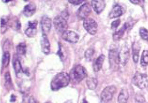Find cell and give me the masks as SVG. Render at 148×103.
Here are the masks:
<instances>
[{
	"instance_id": "obj_35",
	"label": "cell",
	"mask_w": 148,
	"mask_h": 103,
	"mask_svg": "<svg viewBox=\"0 0 148 103\" xmlns=\"http://www.w3.org/2000/svg\"><path fill=\"white\" fill-rule=\"evenodd\" d=\"M10 102H15L16 101V97L14 95H12L11 97H10Z\"/></svg>"
},
{
	"instance_id": "obj_1",
	"label": "cell",
	"mask_w": 148,
	"mask_h": 103,
	"mask_svg": "<svg viewBox=\"0 0 148 103\" xmlns=\"http://www.w3.org/2000/svg\"><path fill=\"white\" fill-rule=\"evenodd\" d=\"M70 76L66 72H60L54 76L52 80L50 86L53 91H58L69 85Z\"/></svg>"
},
{
	"instance_id": "obj_2",
	"label": "cell",
	"mask_w": 148,
	"mask_h": 103,
	"mask_svg": "<svg viewBox=\"0 0 148 103\" xmlns=\"http://www.w3.org/2000/svg\"><path fill=\"white\" fill-rule=\"evenodd\" d=\"M132 82L134 85L139 88L143 89L148 85V76L146 74L136 72L132 78Z\"/></svg>"
},
{
	"instance_id": "obj_32",
	"label": "cell",
	"mask_w": 148,
	"mask_h": 103,
	"mask_svg": "<svg viewBox=\"0 0 148 103\" xmlns=\"http://www.w3.org/2000/svg\"><path fill=\"white\" fill-rule=\"evenodd\" d=\"M5 79L8 83H11L12 82V78L10 76V73L9 72H7L5 74Z\"/></svg>"
},
{
	"instance_id": "obj_34",
	"label": "cell",
	"mask_w": 148,
	"mask_h": 103,
	"mask_svg": "<svg viewBox=\"0 0 148 103\" xmlns=\"http://www.w3.org/2000/svg\"><path fill=\"white\" fill-rule=\"evenodd\" d=\"M28 103H38L35 98L33 97H31L28 100Z\"/></svg>"
},
{
	"instance_id": "obj_36",
	"label": "cell",
	"mask_w": 148,
	"mask_h": 103,
	"mask_svg": "<svg viewBox=\"0 0 148 103\" xmlns=\"http://www.w3.org/2000/svg\"><path fill=\"white\" fill-rule=\"evenodd\" d=\"M131 3H132L134 4H138L139 3H140V1H138V0H136V1H132V0H131L130 1Z\"/></svg>"
},
{
	"instance_id": "obj_28",
	"label": "cell",
	"mask_w": 148,
	"mask_h": 103,
	"mask_svg": "<svg viewBox=\"0 0 148 103\" xmlns=\"http://www.w3.org/2000/svg\"><path fill=\"white\" fill-rule=\"evenodd\" d=\"M135 100L138 103H143L145 102V98L140 93L136 94L135 97Z\"/></svg>"
},
{
	"instance_id": "obj_19",
	"label": "cell",
	"mask_w": 148,
	"mask_h": 103,
	"mask_svg": "<svg viewBox=\"0 0 148 103\" xmlns=\"http://www.w3.org/2000/svg\"><path fill=\"white\" fill-rule=\"evenodd\" d=\"M140 50V44L137 42H133L132 44V54L133 61L134 63H137L138 62Z\"/></svg>"
},
{
	"instance_id": "obj_30",
	"label": "cell",
	"mask_w": 148,
	"mask_h": 103,
	"mask_svg": "<svg viewBox=\"0 0 148 103\" xmlns=\"http://www.w3.org/2000/svg\"><path fill=\"white\" fill-rule=\"evenodd\" d=\"M85 1L84 0H69V3L74 5H79Z\"/></svg>"
},
{
	"instance_id": "obj_25",
	"label": "cell",
	"mask_w": 148,
	"mask_h": 103,
	"mask_svg": "<svg viewBox=\"0 0 148 103\" xmlns=\"http://www.w3.org/2000/svg\"><path fill=\"white\" fill-rule=\"evenodd\" d=\"M95 53V50L94 48H88V50H86V51L85 52V55H84L86 60L88 62L92 61Z\"/></svg>"
},
{
	"instance_id": "obj_3",
	"label": "cell",
	"mask_w": 148,
	"mask_h": 103,
	"mask_svg": "<svg viewBox=\"0 0 148 103\" xmlns=\"http://www.w3.org/2000/svg\"><path fill=\"white\" fill-rule=\"evenodd\" d=\"M73 78L77 82H80L88 76L87 70L82 65H77L72 70Z\"/></svg>"
},
{
	"instance_id": "obj_16",
	"label": "cell",
	"mask_w": 148,
	"mask_h": 103,
	"mask_svg": "<svg viewBox=\"0 0 148 103\" xmlns=\"http://www.w3.org/2000/svg\"><path fill=\"white\" fill-rule=\"evenodd\" d=\"M36 11V6L34 3H30L25 6L23 14L27 18H30L35 14Z\"/></svg>"
},
{
	"instance_id": "obj_26",
	"label": "cell",
	"mask_w": 148,
	"mask_h": 103,
	"mask_svg": "<svg viewBox=\"0 0 148 103\" xmlns=\"http://www.w3.org/2000/svg\"><path fill=\"white\" fill-rule=\"evenodd\" d=\"M13 66L16 73H20L21 71L22 70V67L21 63L19 60L16 59L14 60L13 63Z\"/></svg>"
},
{
	"instance_id": "obj_37",
	"label": "cell",
	"mask_w": 148,
	"mask_h": 103,
	"mask_svg": "<svg viewBox=\"0 0 148 103\" xmlns=\"http://www.w3.org/2000/svg\"><path fill=\"white\" fill-rule=\"evenodd\" d=\"M81 103H88V101H87V100H86V99H83L82 100V102Z\"/></svg>"
},
{
	"instance_id": "obj_21",
	"label": "cell",
	"mask_w": 148,
	"mask_h": 103,
	"mask_svg": "<svg viewBox=\"0 0 148 103\" xmlns=\"http://www.w3.org/2000/svg\"><path fill=\"white\" fill-rule=\"evenodd\" d=\"M86 83L89 89L94 90L97 88L98 84V81L97 78L89 77L87 79Z\"/></svg>"
},
{
	"instance_id": "obj_15",
	"label": "cell",
	"mask_w": 148,
	"mask_h": 103,
	"mask_svg": "<svg viewBox=\"0 0 148 103\" xmlns=\"http://www.w3.org/2000/svg\"><path fill=\"white\" fill-rule=\"evenodd\" d=\"M40 44L43 53L46 55H48L50 53V44L47 36L42 35Z\"/></svg>"
},
{
	"instance_id": "obj_18",
	"label": "cell",
	"mask_w": 148,
	"mask_h": 103,
	"mask_svg": "<svg viewBox=\"0 0 148 103\" xmlns=\"http://www.w3.org/2000/svg\"><path fill=\"white\" fill-rule=\"evenodd\" d=\"M123 14L122 7L120 5L117 4L114 6L110 10L109 16L110 19L116 18L121 16Z\"/></svg>"
},
{
	"instance_id": "obj_6",
	"label": "cell",
	"mask_w": 148,
	"mask_h": 103,
	"mask_svg": "<svg viewBox=\"0 0 148 103\" xmlns=\"http://www.w3.org/2000/svg\"><path fill=\"white\" fill-rule=\"evenodd\" d=\"M53 24L56 30L58 32H64L67 30L68 25L65 18L62 15H58L54 18Z\"/></svg>"
},
{
	"instance_id": "obj_38",
	"label": "cell",
	"mask_w": 148,
	"mask_h": 103,
	"mask_svg": "<svg viewBox=\"0 0 148 103\" xmlns=\"http://www.w3.org/2000/svg\"><path fill=\"white\" fill-rule=\"evenodd\" d=\"M45 103H52L51 102H46Z\"/></svg>"
},
{
	"instance_id": "obj_5",
	"label": "cell",
	"mask_w": 148,
	"mask_h": 103,
	"mask_svg": "<svg viewBox=\"0 0 148 103\" xmlns=\"http://www.w3.org/2000/svg\"><path fill=\"white\" fill-rule=\"evenodd\" d=\"M84 29L90 35H95L98 30V24L93 19L87 18L83 21Z\"/></svg>"
},
{
	"instance_id": "obj_17",
	"label": "cell",
	"mask_w": 148,
	"mask_h": 103,
	"mask_svg": "<svg viewBox=\"0 0 148 103\" xmlns=\"http://www.w3.org/2000/svg\"><path fill=\"white\" fill-rule=\"evenodd\" d=\"M105 58V56L103 54H101L95 60L93 64V70L95 72H98L100 71L103 66Z\"/></svg>"
},
{
	"instance_id": "obj_11",
	"label": "cell",
	"mask_w": 148,
	"mask_h": 103,
	"mask_svg": "<svg viewBox=\"0 0 148 103\" xmlns=\"http://www.w3.org/2000/svg\"><path fill=\"white\" fill-rule=\"evenodd\" d=\"M40 25L42 35L47 36L50 33L51 29V20L47 16H42L40 21Z\"/></svg>"
},
{
	"instance_id": "obj_8",
	"label": "cell",
	"mask_w": 148,
	"mask_h": 103,
	"mask_svg": "<svg viewBox=\"0 0 148 103\" xmlns=\"http://www.w3.org/2000/svg\"><path fill=\"white\" fill-rule=\"evenodd\" d=\"M130 57V50L127 44L122 45L119 51V59L120 63L123 66L127 65Z\"/></svg>"
},
{
	"instance_id": "obj_9",
	"label": "cell",
	"mask_w": 148,
	"mask_h": 103,
	"mask_svg": "<svg viewBox=\"0 0 148 103\" xmlns=\"http://www.w3.org/2000/svg\"><path fill=\"white\" fill-rule=\"evenodd\" d=\"M91 12V7L88 3H85L81 6L77 12V16L82 20H85Z\"/></svg>"
},
{
	"instance_id": "obj_10",
	"label": "cell",
	"mask_w": 148,
	"mask_h": 103,
	"mask_svg": "<svg viewBox=\"0 0 148 103\" xmlns=\"http://www.w3.org/2000/svg\"><path fill=\"white\" fill-rule=\"evenodd\" d=\"M62 38L67 42L76 44L79 39V35L71 30H66L62 34Z\"/></svg>"
},
{
	"instance_id": "obj_13",
	"label": "cell",
	"mask_w": 148,
	"mask_h": 103,
	"mask_svg": "<svg viewBox=\"0 0 148 103\" xmlns=\"http://www.w3.org/2000/svg\"><path fill=\"white\" fill-rule=\"evenodd\" d=\"M37 24L38 22L36 20L28 22V27L25 30V34L28 37H34L36 35L37 32Z\"/></svg>"
},
{
	"instance_id": "obj_7",
	"label": "cell",
	"mask_w": 148,
	"mask_h": 103,
	"mask_svg": "<svg viewBox=\"0 0 148 103\" xmlns=\"http://www.w3.org/2000/svg\"><path fill=\"white\" fill-rule=\"evenodd\" d=\"M117 92V88L114 85L108 86L103 89L101 94V99L104 103H107L113 98L114 94Z\"/></svg>"
},
{
	"instance_id": "obj_31",
	"label": "cell",
	"mask_w": 148,
	"mask_h": 103,
	"mask_svg": "<svg viewBox=\"0 0 148 103\" xmlns=\"http://www.w3.org/2000/svg\"><path fill=\"white\" fill-rule=\"evenodd\" d=\"M57 55L59 56L60 59L62 60V59L64 58V55L63 54V52L62 50V47L61 45L59 44V50H58V52L57 53Z\"/></svg>"
},
{
	"instance_id": "obj_12",
	"label": "cell",
	"mask_w": 148,
	"mask_h": 103,
	"mask_svg": "<svg viewBox=\"0 0 148 103\" xmlns=\"http://www.w3.org/2000/svg\"><path fill=\"white\" fill-rule=\"evenodd\" d=\"M132 24L129 22H125L123 24L121 27L117 32H115L113 34V39L114 41H118L120 40L123 35H124L125 31H127L128 29L132 27Z\"/></svg>"
},
{
	"instance_id": "obj_22",
	"label": "cell",
	"mask_w": 148,
	"mask_h": 103,
	"mask_svg": "<svg viewBox=\"0 0 148 103\" xmlns=\"http://www.w3.org/2000/svg\"><path fill=\"white\" fill-rule=\"evenodd\" d=\"M10 55L8 51H4L2 57V67L3 68H5L8 67V65L10 61Z\"/></svg>"
},
{
	"instance_id": "obj_29",
	"label": "cell",
	"mask_w": 148,
	"mask_h": 103,
	"mask_svg": "<svg viewBox=\"0 0 148 103\" xmlns=\"http://www.w3.org/2000/svg\"><path fill=\"white\" fill-rule=\"evenodd\" d=\"M121 20L118 19L112 22L111 24V28L112 30H115L118 28L121 24Z\"/></svg>"
},
{
	"instance_id": "obj_14",
	"label": "cell",
	"mask_w": 148,
	"mask_h": 103,
	"mask_svg": "<svg viewBox=\"0 0 148 103\" xmlns=\"http://www.w3.org/2000/svg\"><path fill=\"white\" fill-rule=\"evenodd\" d=\"M91 6L95 13L99 15L106 7V2L103 0H93L91 1Z\"/></svg>"
},
{
	"instance_id": "obj_4",
	"label": "cell",
	"mask_w": 148,
	"mask_h": 103,
	"mask_svg": "<svg viewBox=\"0 0 148 103\" xmlns=\"http://www.w3.org/2000/svg\"><path fill=\"white\" fill-rule=\"evenodd\" d=\"M109 60L110 65L112 68H116L119 66L120 62L119 59V51L116 45L110 48L109 51Z\"/></svg>"
},
{
	"instance_id": "obj_24",
	"label": "cell",
	"mask_w": 148,
	"mask_h": 103,
	"mask_svg": "<svg viewBox=\"0 0 148 103\" xmlns=\"http://www.w3.org/2000/svg\"><path fill=\"white\" fill-rule=\"evenodd\" d=\"M140 65L143 66H146L148 65V50H144L142 53L140 59Z\"/></svg>"
},
{
	"instance_id": "obj_23",
	"label": "cell",
	"mask_w": 148,
	"mask_h": 103,
	"mask_svg": "<svg viewBox=\"0 0 148 103\" xmlns=\"http://www.w3.org/2000/svg\"><path fill=\"white\" fill-rule=\"evenodd\" d=\"M26 44L25 43L21 42L20 43L18 46H16V53L19 56H23L26 54Z\"/></svg>"
},
{
	"instance_id": "obj_33",
	"label": "cell",
	"mask_w": 148,
	"mask_h": 103,
	"mask_svg": "<svg viewBox=\"0 0 148 103\" xmlns=\"http://www.w3.org/2000/svg\"><path fill=\"white\" fill-rule=\"evenodd\" d=\"M7 24V22L6 20H5V19L1 18V29H3V28L5 27V26H6Z\"/></svg>"
},
{
	"instance_id": "obj_27",
	"label": "cell",
	"mask_w": 148,
	"mask_h": 103,
	"mask_svg": "<svg viewBox=\"0 0 148 103\" xmlns=\"http://www.w3.org/2000/svg\"><path fill=\"white\" fill-rule=\"evenodd\" d=\"M140 36L143 39L148 41V30L144 28H140L139 30Z\"/></svg>"
},
{
	"instance_id": "obj_20",
	"label": "cell",
	"mask_w": 148,
	"mask_h": 103,
	"mask_svg": "<svg viewBox=\"0 0 148 103\" xmlns=\"http://www.w3.org/2000/svg\"><path fill=\"white\" fill-rule=\"evenodd\" d=\"M129 98L128 90L125 88L121 90L118 96V100L119 103H127Z\"/></svg>"
}]
</instances>
